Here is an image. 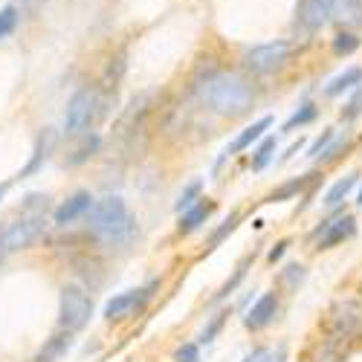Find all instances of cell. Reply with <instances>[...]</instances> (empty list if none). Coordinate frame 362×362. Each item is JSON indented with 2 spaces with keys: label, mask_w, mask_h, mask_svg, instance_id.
<instances>
[{
  "label": "cell",
  "mask_w": 362,
  "mask_h": 362,
  "mask_svg": "<svg viewBox=\"0 0 362 362\" xmlns=\"http://www.w3.org/2000/svg\"><path fill=\"white\" fill-rule=\"evenodd\" d=\"M200 99L221 116H240L252 107L255 90L238 73H212L200 84Z\"/></svg>",
  "instance_id": "1"
},
{
  "label": "cell",
  "mask_w": 362,
  "mask_h": 362,
  "mask_svg": "<svg viewBox=\"0 0 362 362\" xmlns=\"http://www.w3.org/2000/svg\"><path fill=\"white\" fill-rule=\"evenodd\" d=\"M87 229L99 240L122 244V240L134 235V218L122 197H105V200H96V206L87 212Z\"/></svg>",
  "instance_id": "2"
},
{
  "label": "cell",
  "mask_w": 362,
  "mask_h": 362,
  "mask_svg": "<svg viewBox=\"0 0 362 362\" xmlns=\"http://www.w3.org/2000/svg\"><path fill=\"white\" fill-rule=\"evenodd\" d=\"M287 58H290V41H267V44H258V47H250L244 52V67L252 73V76H269V73H276L287 64Z\"/></svg>",
  "instance_id": "3"
},
{
  "label": "cell",
  "mask_w": 362,
  "mask_h": 362,
  "mask_svg": "<svg viewBox=\"0 0 362 362\" xmlns=\"http://www.w3.org/2000/svg\"><path fill=\"white\" fill-rule=\"evenodd\" d=\"M58 313H62V325L67 330H81L93 316V301L78 284H67L62 290V310Z\"/></svg>",
  "instance_id": "4"
},
{
  "label": "cell",
  "mask_w": 362,
  "mask_h": 362,
  "mask_svg": "<svg viewBox=\"0 0 362 362\" xmlns=\"http://www.w3.org/2000/svg\"><path fill=\"white\" fill-rule=\"evenodd\" d=\"M96 93L90 87L84 90H76V93L70 96L67 102V113H64V128L67 134H84L90 125H93V119H96Z\"/></svg>",
  "instance_id": "5"
},
{
  "label": "cell",
  "mask_w": 362,
  "mask_h": 362,
  "mask_svg": "<svg viewBox=\"0 0 362 362\" xmlns=\"http://www.w3.org/2000/svg\"><path fill=\"white\" fill-rule=\"evenodd\" d=\"M337 15V0H301L296 9V26L301 33H319V29Z\"/></svg>",
  "instance_id": "6"
},
{
  "label": "cell",
  "mask_w": 362,
  "mask_h": 362,
  "mask_svg": "<svg viewBox=\"0 0 362 362\" xmlns=\"http://www.w3.org/2000/svg\"><path fill=\"white\" fill-rule=\"evenodd\" d=\"M44 229H47V221H44L41 215H35V218H21L18 223H12V226L6 229V252L33 247L35 240L44 235Z\"/></svg>",
  "instance_id": "7"
},
{
  "label": "cell",
  "mask_w": 362,
  "mask_h": 362,
  "mask_svg": "<svg viewBox=\"0 0 362 362\" xmlns=\"http://www.w3.org/2000/svg\"><path fill=\"white\" fill-rule=\"evenodd\" d=\"M96 206V200L90 197L87 192H78V194H73L70 200H64L62 206L55 209V215H52V221L58 223V226H67V223H73V221H78V218H87V212Z\"/></svg>",
  "instance_id": "8"
},
{
  "label": "cell",
  "mask_w": 362,
  "mask_h": 362,
  "mask_svg": "<svg viewBox=\"0 0 362 362\" xmlns=\"http://www.w3.org/2000/svg\"><path fill=\"white\" fill-rule=\"evenodd\" d=\"M276 313H279V296L276 293H264L250 308V313L244 316V325L250 330H261V327H267L269 322L276 319Z\"/></svg>",
  "instance_id": "9"
},
{
  "label": "cell",
  "mask_w": 362,
  "mask_h": 362,
  "mask_svg": "<svg viewBox=\"0 0 362 362\" xmlns=\"http://www.w3.org/2000/svg\"><path fill=\"white\" fill-rule=\"evenodd\" d=\"M354 232H356L354 215H342V218H337V221L325 223V226H322V238H319V250H334L337 244L348 240Z\"/></svg>",
  "instance_id": "10"
},
{
  "label": "cell",
  "mask_w": 362,
  "mask_h": 362,
  "mask_svg": "<svg viewBox=\"0 0 362 362\" xmlns=\"http://www.w3.org/2000/svg\"><path fill=\"white\" fill-rule=\"evenodd\" d=\"M148 298L145 290H128V293H119L113 296L107 305H105V319H122L128 313H134L136 308H142V301Z\"/></svg>",
  "instance_id": "11"
},
{
  "label": "cell",
  "mask_w": 362,
  "mask_h": 362,
  "mask_svg": "<svg viewBox=\"0 0 362 362\" xmlns=\"http://www.w3.org/2000/svg\"><path fill=\"white\" fill-rule=\"evenodd\" d=\"M269 128H273V116H261L258 119V122H252L250 128H244V131H240L238 134V139L226 148V154H238V151H244V148H250L252 142H258Z\"/></svg>",
  "instance_id": "12"
},
{
  "label": "cell",
  "mask_w": 362,
  "mask_h": 362,
  "mask_svg": "<svg viewBox=\"0 0 362 362\" xmlns=\"http://www.w3.org/2000/svg\"><path fill=\"white\" fill-rule=\"evenodd\" d=\"M212 212H215V203H212V200H200V203H194L192 209H186V212L180 215L177 229H180V232H194L200 223L209 221V215H212Z\"/></svg>",
  "instance_id": "13"
},
{
  "label": "cell",
  "mask_w": 362,
  "mask_h": 362,
  "mask_svg": "<svg viewBox=\"0 0 362 362\" xmlns=\"http://www.w3.org/2000/svg\"><path fill=\"white\" fill-rule=\"evenodd\" d=\"M362 84V67H348L345 73H339L334 81L325 87V96H339L348 93V90H356Z\"/></svg>",
  "instance_id": "14"
},
{
  "label": "cell",
  "mask_w": 362,
  "mask_h": 362,
  "mask_svg": "<svg viewBox=\"0 0 362 362\" xmlns=\"http://www.w3.org/2000/svg\"><path fill=\"white\" fill-rule=\"evenodd\" d=\"M356 180H359V174H348V177H342V180H337L334 186H330V192L325 194V206L327 209H337L351 192H354V186H356Z\"/></svg>",
  "instance_id": "15"
},
{
  "label": "cell",
  "mask_w": 362,
  "mask_h": 362,
  "mask_svg": "<svg viewBox=\"0 0 362 362\" xmlns=\"http://www.w3.org/2000/svg\"><path fill=\"white\" fill-rule=\"evenodd\" d=\"M238 223H240V215H238V212H232V215H229V218H226V221H223V223H221V226H218L212 235H209V244H206V250H218V247L223 244V240H226V238H229V235L238 229Z\"/></svg>",
  "instance_id": "16"
},
{
  "label": "cell",
  "mask_w": 362,
  "mask_h": 362,
  "mask_svg": "<svg viewBox=\"0 0 362 362\" xmlns=\"http://www.w3.org/2000/svg\"><path fill=\"white\" fill-rule=\"evenodd\" d=\"M310 177H316V174H308V177H296V180H290V183H284L281 189H276V192L269 194L267 200H269V203H279V200H287V197H293L296 192H301V189H305V186L310 183Z\"/></svg>",
  "instance_id": "17"
},
{
  "label": "cell",
  "mask_w": 362,
  "mask_h": 362,
  "mask_svg": "<svg viewBox=\"0 0 362 362\" xmlns=\"http://www.w3.org/2000/svg\"><path fill=\"white\" fill-rule=\"evenodd\" d=\"M319 116V110H316V105H301L290 119H287V125H284V131H296V128H301V125H308V122H313V119Z\"/></svg>",
  "instance_id": "18"
},
{
  "label": "cell",
  "mask_w": 362,
  "mask_h": 362,
  "mask_svg": "<svg viewBox=\"0 0 362 362\" xmlns=\"http://www.w3.org/2000/svg\"><path fill=\"white\" fill-rule=\"evenodd\" d=\"M273 151H276V136H267V139L258 145V151H255V157H252V168H255V171L267 168V163L273 160Z\"/></svg>",
  "instance_id": "19"
},
{
  "label": "cell",
  "mask_w": 362,
  "mask_h": 362,
  "mask_svg": "<svg viewBox=\"0 0 362 362\" xmlns=\"http://www.w3.org/2000/svg\"><path fill=\"white\" fill-rule=\"evenodd\" d=\"M18 18H21L18 6H6V9H0V41H4V38H9V35L15 33Z\"/></svg>",
  "instance_id": "20"
},
{
  "label": "cell",
  "mask_w": 362,
  "mask_h": 362,
  "mask_svg": "<svg viewBox=\"0 0 362 362\" xmlns=\"http://www.w3.org/2000/svg\"><path fill=\"white\" fill-rule=\"evenodd\" d=\"M200 189H203L200 180L189 183V186L183 189V194H180V200H177V212H186V209H192L194 203H200V200H197V197H200Z\"/></svg>",
  "instance_id": "21"
},
{
  "label": "cell",
  "mask_w": 362,
  "mask_h": 362,
  "mask_svg": "<svg viewBox=\"0 0 362 362\" xmlns=\"http://www.w3.org/2000/svg\"><path fill=\"white\" fill-rule=\"evenodd\" d=\"M359 49V38L354 35V33H339L337 38H334V52L337 55H351V52H356Z\"/></svg>",
  "instance_id": "22"
},
{
  "label": "cell",
  "mask_w": 362,
  "mask_h": 362,
  "mask_svg": "<svg viewBox=\"0 0 362 362\" xmlns=\"http://www.w3.org/2000/svg\"><path fill=\"white\" fill-rule=\"evenodd\" d=\"M334 139H337V128H327V131L308 148V157H322V151H325L330 142H334Z\"/></svg>",
  "instance_id": "23"
},
{
  "label": "cell",
  "mask_w": 362,
  "mask_h": 362,
  "mask_svg": "<svg viewBox=\"0 0 362 362\" xmlns=\"http://www.w3.org/2000/svg\"><path fill=\"white\" fill-rule=\"evenodd\" d=\"M67 345H70V337H55V339L49 342V348H47V351L38 356V362H52V359H55L58 354H62Z\"/></svg>",
  "instance_id": "24"
},
{
  "label": "cell",
  "mask_w": 362,
  "mask_h": 362,
  "mask_svg": "<svg viewBox=\"0 0 362 362\" xmlns=\"http://www.w3.org/2000/svg\"><path fill=\"white\" fill-rule=\"evenodd\" d=\"M362 113V87H356V93H354V99L342 107V119H348V122H351V119H356Z\"/></svg>",
  "instance_id": "25"
},
{
  "label": "cell",
  "mask_w": 362,
  "mask_h": 362,
  "mask_svg": "<svg viewBox=\"0 0 362 362\" xmlns=\"http://www.w3.org/2000/svg\"><path fill=\"white\" fill-rule=\"evenodd\" d=\"M177 362H200V351H197V345H183L177 351Z\"/></svg>",
  "instance_id": "26"
},
{
  "label": "cell",
  "mask_w": 362,
  "mask_h": 362,
  "mask_svg": "<svg viewBox=\"0 0 362 362\" xmlns=\"http://www.w3.org/2000/svg\"><path fill=\"white\" fill-rule=\"evenodd\" d=\"M284 279H287L290 284H298L301 279H305V267H298V264H290V267L284 269Z\"/></svg>",
  "instance_id": "27"
},
{
  "label": "cell",
  "mask_w": 362,
  "mask_h": 362,
  "mask_svg": "<svg viewBox=\"0 0 362 362\" xmlns=\"http://www.w3.org/2000/svg\"><path fill=\"white\" fill-rule=\"evenodd\" d=\"M221 322H223V316H218V319H215L212 325H209V330H203V337H200V342H206V345H209V342H212V337L218 334V327H221Z\"/></svg>",
  "instance_id": "28"
},
{
  "label": "cell",
  "mask_w": 362,
  "mask_h": 362,
  "mask_svg": "<svg viewBox=\"0 0 362 362\" xmlns=\"http://www.w3.org/2000/svg\"><path fill=\"white\" fill-rule=\"evenodd\" d=\"M269 354H273V351H267V348H258V351H252L244 362H269Z\"/></svg>",
  "instance_id": "29"
},
{
  "label": "cell",
  "mask_w": 362,
  "mask_h": 362,
  "mask_svg": "<svg viewBox=\"0 0 362 362\" xmlns=\"http://www.w3.org/2000/svg\"><path fill=\"white\" fill-rule=\"evenodd\" d=\"M284 250H287V240H279V244H276L273 250H269V252H267V258H269V261H273V264H276V261H279V258L284 255Z\"/></svg>",
  "instance_id": "30"
},
{
  "label": "cell",
  "mask_w": 362,
  "mask_h": 362,
  "mask_svg": "<svg viewBox=\"0 0 362 362\" xmlns=\"http://www.w3.org/2000/svg\"><path fill=\"white\" fill-rule=\"evenodd\" d=\"M301 148H305V139H298V142H293V145H290V148H287V154H284V157H281V160H290V157H293V154H298V151H301Z\"/></svg>",
  "instance_id": "31"
},
{
  "label": "cell",
  "mask_w": 362,
  "mask_h": 362,
  "mask_svg": "<svg viewBox=\"0 0 362 362\" xmlns=\"http://www.w3.org/2000/svg\"><path fill=\"white\" fill-rule=\"evenodd\" d=\"M284 356H287V351H284V348H279L276 354H269V362H284Z\"/></svg>",
  "instance_id": "32"
},
{
  "label": "cell",
  "mask_w": 362,
  "mask_h": 362,
  "mask_svg": "<svg viewBox=\"0 0 362 362\" xmlns=\"http://www.w3.org/2000/svg\"><path fill=\"white\" fill-rule=\"evenodd\" d=\"M6 252V226H0V255Z\"/></svg>",
  "instance_id": "33"
},
{
  "label": "cell",
  "mask_w": 362,
  "mask_h": 362,
  "mask_svg": "<svg viewBox=\"0 0 362 362\" xmlns=\"http://www.w3.org/2000/svg\"><path fill=\"white\" fill-rule=\"evenodd\" d=\"M6 192H9V183H4V186H0V197H4Z\"/></svg>",
  "instance_id": "34"
},
{
  "label": "cell",
  "mask_w": 362,
  "mask_h": 362,
  "mask_svg": "<svg viewBox=\"0 0 362 362\" xmlns=\"http://www.w3.org/2000/svg\"><path fill=\"white\" fill-rule=\"evenodd\" d=\"M356 203H359V206H362V189H359V197H356Z\"/></svg>",
  "instance_id": "35"
}]
</instances>
